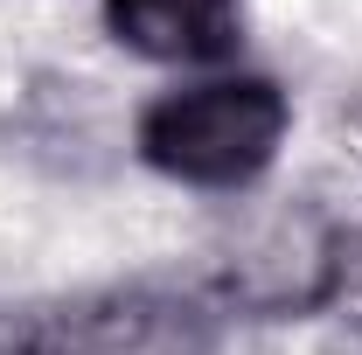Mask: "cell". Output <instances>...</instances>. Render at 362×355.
Returning <instances> with one entry per match:
<instances>
[{
	"label": "cell",
	"instance_id": "obj_1",
	"mask_svg": "<svg viewBox=\"0 0 362 355\" xmlns=\"http://www.w3.org/2000/svg\"><path fill=\"white\" fill-rule=\"evenodd\" d=\"M293 126V105L272 77L230 70V77H202L168 98H153L133 126V146L153 175L181 181V188H251L279 161Z\"/></svg>",
	"mask_w": 362,
	"mask_h": 355
},
{
	"label": "cell",
	"instance_id": "obj_3",
	"mask_svg": "<svg viewBox=\"0 0 362 355\" xmlns=\"http://www.w3.org/2000/svg\"><path fill=\"white\" fill-rule=\"evenodd\" d=\"M105 28L146 63H223L244 42L237 0H105Z\"/></svg>",
	"mask_w": 362,
	"mask_h": 355
},
{
	"label": "cell",
	"instance_id": "obj_4",
	"mask_svg": "<svg viewBox=\"0 0 362 355\" xmlns=\"http://www.w3.org/2000/svg\"><path fill=\"white\" fill-rule=\"evenodd\" d=\"M7 355H84V349H77V334H70V327H35V334H21Z\"/></svg>",
	"mask_w": 362,
	"mask_h": 355
},
{
	"label": "cell",
	"instance_id": "obj_2",
	"mask_svg": "<svg viewBox=\"0 0 362 355\" xmlns=\"http://www.w3.org/2000/svg\"><path fill=\"white\" fill-rule=\"evenodd\" d=\"M341 272H349V237L314 209H286L230 251L223 293L258 313H307L341 293Z\"/></svg>",
	"mask_w": 362,
	"mask_h": 355
}]
</instances>
